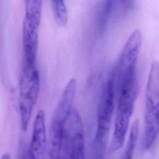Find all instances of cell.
<instances>
[{"label":"cell","mask_w":159,"mask_h":159,"mask_svg":"<svg viewBox=\"0 0 159 159\" xmlns=\"http://www.w3.org/2000/svg\"><path fill=\"white\" fill-rule=\"evenodd\" d=\"M117 86L119 98L114 133L108 148L110 154L116 152L123 145L137 96V76L124 80L117 83Z\"/></svg>","instance_id":"6da1fadb"},{"label":"cell","mask_w":159,"mask_h":159,"mask_svg":"<svg viewBox=\"0 0 159 159\" xmlns=\"http://www.w3.org/2000/svg\"><path fill=\"white\" fill-rule=\"evenodd\" d=\"M115 68L109 72L103 85L97 112V129L93 143L95 158L103 157L108 141L114 106Z\"/></svg>","instance_id":"7a4b0ae2"},{"label":"cell","mask_w":159,"mask_h":159,"mask_svg":"<svg viewBox=\"0 0 159 159\" xmlns=\"http://www.w3.org/2000/svg\"><path fill=\"white\" fill-rule=\"evenodd\" d=\"M145 128L142 145L150 150L159 135V63L153 61L150 68L145 91Z\"/></svg>","instance_id":"3957f363"},{"label":"cell","mask_w":159,"mask_h":159,"mask_svg":"<svg viewBox=\"0 0 159 159\" xmlns=\"http://www.w3.org/2000/svg\"><path fill=\"white\" fill-rule=\"evenodd\" d=\"M40 76L35 63L22 60L19 83V112L21 129L26 131L37 101Z\"/></svg>","instance_id":"277c9868"},{"label":"cell","mask_w":159,"mask_h":159,"mask_svg":"<svg viewBox=\"0 0 159 159\" xmlns=\"http://www.w3.org/2000/svg\"><path fill=\"white\" fill-rule=\"evenodd\" d=\"M76 88V81L71 78L66 84L54 111L49 131L48 148L52 153H58L61 148L64 124L73 107Z\"/></svg>","instance_id":"5b68a950"},{"label":"cell","mask_w":159,"mask_h":159,"mask_svg":"<svg viewBox=\"0 0 159 159\" xmlns=\"http://www.w3.org/2000/svg\"><path fill=\"white\" fill-rule=\"evenodd\" d=\"M84 138L83 122L75 109H72L62 132L60 158H83Z\"/></svg>","instance_id":"8992f818"},{"label":"cell","mask_w":159,"mask_h":159,"mask_svg":"<svg viewBox=\"0 0 159 159\" xmlns=\"http://www.w3.org/2000/svg\"><path fill=\"white\" fill-rule=\"evenodd\" d=\"M47 139L44 111L41 109L37 113L33 125L29 154L35 159L45 158L47 153Z\"/></svg>","instance_id":"52a82bcc"},{"label":"cell","mask_w":159,"mask_h":159,"mask_svg":"<svg viewBox=\"0 0 159 159\" xmlns=\"http://www.w3.org/2000/svg\"><path fill=\"white\" fill-rule=\"evenodd\" d=\"M42 12V0H25L23 24L40 27Z\"/></svg>","instance_id":"ba28073f"},{"label":"cell","mask_w":159,"mask_h":159,"mask_svg":"<svg viewBox=\"0 0 159 159\" xmlns=\"http://www.w3.org/2000/svg\"><path fill=\"white\" fill-rule=\"evenodd\" d=\"M53 14L57 24L64 27L68 22V11L65 0H52Z\"/></svg>","instance_id":"9c48e42d"},{"label":"cell","mask_w":159,"mask_h":159,"mask_svg":"<svg viewBox=\"0 0 159 159\" xmlns=\"http://www.w3.org/2000/svg\"><path fill=\"white\" fill-rule=\"evenodd\" d=\"M139 122L137 119H136L133 122L130 128L129 140L123 156L124 158L130 159L132 158L139 136Z\"/></svg>","instance_id":"30bf717a"},{"label":"cell","mask_w":159,"mask_h":159,"mask_svg":"<svg viewBox=\"0 0 159 159\" xmlns=\"http://www.w3.org/2000/svg\"><path fill=\"white\" fill-rule=\"evenodd\" d=\"M2 158H6V159H7V158H11V157L9 155V154L8 153H6L5 154H4V155L2 157Z\"/></svg>","instance_id":"8fae6325"}]
</instances>
